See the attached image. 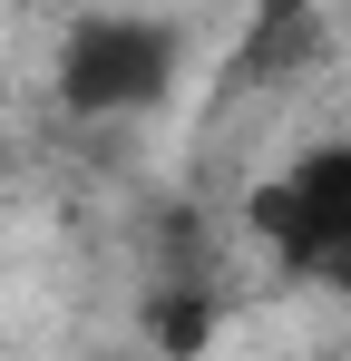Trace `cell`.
Wrapping results in <instances>:
<instances>
[{"mask_svg":"<svg viewBox=\"0 0 351 361\" xmlns=\"http://www.w3.org/2000/svg\"><path fill=\"white\" fill-rule=\"evenodd\" d=\"M176 68H185V30L176 20L88 10L58 39V108L68 118H147V108H166Z\"/></svg>","mask_w":351,"mask_h":361,"instance_id":"obj_1","label":"cell"},{"mask_svg":"<svg viewBox=\"0 0 351 361\" xmlns=\"http://www.w3.org/2000/svg\"><path fill=\"white\" fill-rule=\"evenodd\" d=\"M244 215H254V235L273 244L302 283L351 293V137L312 147V157H292L283 176H264Z\"/></svg>","mask_w":351,"mask_h":361,"instance_id":"obj_2","label":"cell"},{"mask_svg":"<svg viewBox=\"0 0 351 361\" xmlns=\"http://www.w3.org/2000/svg\"><path fill=\"white\" fill-rule=\"evenodd\" d=\"M147 332H156L166 361H195L205 342H215V302L205 293H156V322H147Z\"/></svg>","mask_w":351,"mask_h":361,"instance_id":"obj_3","label":"cell"}]
</instances>
